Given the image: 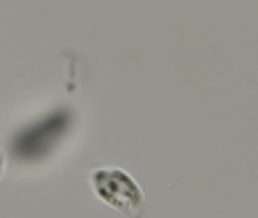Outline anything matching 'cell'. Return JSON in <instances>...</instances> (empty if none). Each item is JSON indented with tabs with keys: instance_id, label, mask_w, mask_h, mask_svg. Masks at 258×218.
Listing matches in <instances>:
<instances>
[{
	"instance_id": "obj_1",
	"label": "cell",
	"mask_w": 258,
	"mask_h": 218,
	"mask_svg": "<svg viewBox=\"0 0 258 218\" xmlns=\"http://www.w3.org/2000/svg\"><path fill=\"white\" fill-rule=\"evenodd\" d=\"M72 121L74 116L69 108H55L48 116L27 124L11 140V155L19 163H40L61 145V140L72 129Z\"/></svg>"
},
{
	"instance_id": "obj_2",
	"label": "cell",
	"mask_w": 258,
	"mask_h": 218,
	"mask_svg": "<svg viewBox=\"0 0 258 218\" xmlns=\"http://www.w3.org/2000/svg\"><path fill=\"white\" fill-rule=\"evenodd\" d=\"M92 189L95 194L119 213L137 215L143 210V192L137 181L119 168H100L92 174Z\"/></svg>"
},
{
	"instance_id": "obj_3",
	"label": "cell",
	"mask_w": 258,
	"mask_h": 218,
	"mask_svg": "<svg viewBox=\"0 0 258 218\" xmlns=\"http://www.w3.org/2000/svg\"><path fill=\"white\" fill-rule=\"evenodd\" d=\"M0 176H3V155H0Z\"/></svg>"
}]
</instances>
